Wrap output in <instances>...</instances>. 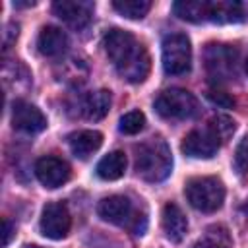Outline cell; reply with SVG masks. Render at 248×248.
<instances>
[{"label": "cell", "mask_w": 248, "mask_h": 248, "mask_svg": "<svg viewBox=\"0 0 248 248\" xmlns=\"http://www.w3.org/2000/svg\"><path fill=\"white\" fill-rule=\"evenodd\" d=\"M153 108L159 116L167 120H186V118H194L200 112L198 99L190 91L178 87L161 91L155 97Z\"/></svg>", "instance_id": "cell-5"}, {"label": "cell", "mask_w": 248, "mask_h": 248, "mask_svg": "<svg viewBox=\"0 0 248 248\" xmlns=\"http://www.w3.org/2000/svg\"><path fill=\"white\" fill-rule=\"evenodd\" d=\"M172 170V155L163 138H151L136 147V172L147 182H161Z\"/></svg>", "instance_id": "cell-2"}, {"label": "cell", "mask_w": 248, "mask_h": 248, "mask_svg": "<svg viewBox=\"0 0 248 248\" xmlns=\"http://www.w3.org/2000/svg\"><path fill=\"white\" fill-rule=\"evenodd\" d=\"M108 108H110V91H107V89L93 91L83 101V114L89 120H101V118H105L107 112H108Z\"/></svg>", "instance_id": "cell-17"}, {"label": "cell", "mask_w": 248, "mask_h": 248, "mask_svg": "<svg viewBox=\"0 0 248 248\" xmlns=\"http://www.w3.org/2000/svg\"><path fill=\"white\" fill-rule=\"evenodd\" d=\"M97 213L112 223V225H118V227H126L130 232L134 234H143L145 232V227H147V217L145 213H140L132 200L126 198V196H108V198H103L97 205Z\"/></svg>", "instance_id": "cell-3"}, {"label": "cell", "mask_w": 248, "mask_h": 248, "mask_svg": "<svg viewBox=\"0 0 248 248\" xmlns=\"http://www.w3.org/2000/svg\"><path fill=\"white\" fill-rule=\"evenodd\" d=\"M105 52L108 60L114 64L116 72L130 83H141L151 68L149 54L145 46L130 33L124 29H110L107 31L103 39Z\"/></svg>", "instance_id": "cell-1"}, {"label": "cell", "mask_w": 248, "mask_h": 248, "mask_svg": "<svg viewBox=\"0 0 248 248\" xmlns=\"http://www.w3.org/2000/svg\"><path fill=\"white\" fill-rule=\"evenodd\" d=\"M221 141L215 136V132L205 126V128H196L190 134H186V138L182 140V153L194 159H209L217 153Z\"/></svg>", "instance_id": "cell-9"}, {"label": "cell", "mask_w": 248, "mask_h": 248, "mask_svg": "<svg viewBox=\"0 0 248 248\" xmlns=\"http://www.w3.org/2000/svg\"><path fill=\"white\" fill-rule=\"evenodd\" d=\"M143 126H145V116H143L141 110H130V112H126L120 118V124H118L120 132L122 134H128V136H134V134L141 132Z\"/></svg>", "instance_id": "cell-23"}, {"label": "cell", "mask_w": 248, "mask_h": 248, "mask_svg": "<svg viewBox=\"0 0 248 248\" xmlns=\"http://www.w3.org/2000/svg\"><path fill=\"white\" fill-rule=\"evenodd\" d=\"M205 70L211 79L215 81H227L236 76V60L238 52L231 45H207L205 48Z\"/></svg>", "instance_id": "cell-7"}, {"label": "cell", "mask_w": 248, "mask_h": 248, "mask_svg": "<svg viewBox=\"0 0 248 248\" xmlns=\"http://www.w3.org/2000/svg\"><path fill=\"white\" fill-rule=\"evenodd\" d=\"M234 170L240 176L248 174V136H244L234 151Z\"/></svg>", "instance_id": "cell-24"}, {"label": "cell", "mask_w": 248, "mask_h": 248, "mask_svg": "<svg viewBox=\"0 0 248 248\" xmlns=\"http://www.w3.org/2000/svg\"><path fill=\"white\" fill-rule=\"evenodd\" d=\"M103 143V134L97 130H79L68 136V145L72 153L79 159L91 157Z\"/></svg>", "instance_id": "cell-15"}, {"label": "cell", "mask_w": 248, "mask_h": 248, "mask_svg": "<svg viewBox=\"0 0 248 248\" xmlns=\"http://www.w3.org/2000/svg\"><path fill=\"white\" fill-rule=\"evenodd\" d=\"M17 25L16 23H8L6 25V31H4V48H8L10 45H12V39H16L17 37Z\"/></svg>", "instance_id": "cell-27"}, {"label": "cell", "mask_w": 248, "mask_h": 248, "mask_svg": "<svg viewBox=\"0 0 248 248\" xmlns=\"http://www.w3.org/2000/svg\"><path fill=\"white\" fill-rule=\"evenodd\" d=\"M54 14L72 29L81 31L93 19V4L85 0H58L52 4Z\"/></svg>", "instance_id": "cell-10"}, {"label": "cell", "mask_w": 248, "mask_h": 248, "mask_svg": "<svg viewBox=\"0 0 248 248\" xmlns=\"http://www.w3.org/2000/svg\"><path fill=\"white\" fill-rule=\"evenodd\" d=\"M161 223H163V231H165V234L170 242H182V238L188 232V221H186V215L182 213V209L176 203L170 202L163 207Z\"/></svg>", "instance_id": "cell-13"}, {"label": "cell", "mask_w": 248, "mask_h": 248, "mask_svg": "<svg viewBox=\"0 0 248 248\" xmlns=\"http://www.w3.org/2000/svg\"><path fill=\"white\" fill-rule=\"evenodd\" d=\"M112 8L128 19H141L151 10V2L149 0H114Z\"/></svg>", "instance_id": "cell-21"}, {"label": "cell", "mask_w": 248, "mask_h": 248, "mask_svg": "<svg viewBox=\"0 0 248 248\" xmlns=\"http://www.w3.org/2000/svg\"><path fill=\"white\" fill-rule=\"evenodd\" d=\"M70 225H72L70 211L62 202H50L43 207L39 229L46 238H52V240L66 238L70 232Z\"/></svg>", "instance_id": "cell-8"}, {"label": "cell", "mask_w": 248, "mask_h": 248, "mask_svg": "<svg viewBox=\"0 0 248 248\" xmlns=\"http://www.w3.org/2000/svg\"><path fill=\"white\" fill-rule=\"evenodd\" d=\"M14 231H16V227L12 225V221H10V219H2V236H4V238H2V246H4V248L10 244Z\"/></svg>", "instance_id": "cell-26"}, {"label": "cell", "mask_w": 248, "mask_h": 248, "mask_svg": "<svg viewBox=\"0 0 248 248\" xmlns=\"http://www.w3.org/2000/svg\"><path fill=\"white\" fill-rule=\"evenodd\" d=\"M37 46L39 52L45 56H60L68 48V35L56 25H46L39 33Z\"/></svg>", "instance_id": "cell-14"}, {"label": "cell", "mask_w": 248, "mask_h": 248, "mask_svg": "<svg viewBox=\"0 0 248 248\" xmlns=\"http://www.w3.org/2000/svg\"><path fill=\"white\" fill-rule=\"evenodd\" d=\"M240 19H242V6L238 2H227V0L211 2L209 21H215V23H232V21H240Z\"/></svg>", "instance_id": "cell-20"}, {"label": "cell", "mask_w": 248, "mask_h": 248, "mask_svg": "<svg viewBox=\"0 0 248 248\" xmlns=\"http://www.w3.org/2000/svg\"><path fill=\"white\" fill-rule=\"evenodd\" d=\"M192 248H232V240L223 225H211L205 229L202 238L192 244Z\"/></svg>", "instance_id": "cell-19"}, {"label": "cell", "mask_w": 248, "mask_h": 248, "mask_svg": "<svg viewBox=\"0 0 248 248\" xmlns=\"http://www.w3.org/2000/svg\"><path fill=\"white\" fill-rule=\"evenodd\" d=\"M12 124L23 134H39L46 128V116L27 101H14L12 105Z\"/></svg>", "instance_id": "cell-11"}, {"label": "cell", "mask_w": 248, "mask_h": 248, "mask_svg": "<svg viewBox=\"0 0 248 248\" xmlns=\"http://www.w3.org/2000/svg\"><path fill=\"white\" fill-rule=\"evenodd\" d=\"M190 205L203 213L217 211L225 202V186L217 176H194L184 186Z\"/></svg>", "instance_id": "cell-4"}, {"label": "cell", "mask_w": 248, "mask_h": 248, "mask_svg": "<svg viewBox=\"0 0 248 248\" xmlns=\"http://www.w3.org/2000/svg\"><path fill=\"white\" fill-rule=\"evenodd\" d=\"M172 10L180 19L200 23V21H209L211 2L209 0H180V2H174Z\"/></svg>", "instance_id": "cell-16"}, {"label": "cell", "mask_w": 248, "mask_h": 248, "mask_svg": "<svg viewBox=\"0 0 248 248\" xmlns=\"http://www.w3.org/2000/svg\"><path fill=\"white\" fill-rule=\"evenodd\" d=\"M207 126L215 132V136L219 138L221 143L227 141V140L234 134V130H236V122H234L231 116H225V114H217V116H213V118L209 120Z\"/></svg>", "instance_id": "cell-22"}, {"label": "cell", "mask_w": 248, "mask_h": 248, "mask_svg": "<svg viewBox=\"0 0 248 248\" xmlns=\"http://www.w3.org/2000/svg\"><path fill=\"white\" fill-rule=\"evenodd\" d=\"M35 174H37L39 182L45 188H50L52 190V188L62 186L70 178V167L60 157L46 155V157H41L35 163Z\"/></svg>", "instance_id": "cell-12"}, {"label": "cell", "mask_w": 248, "mask_h": 248, "mask_svg": "<svg viewBox=\"0 0 248 248\" xmlns=\"http://www.w3.org/2000/svg\"><path fill=\"white\" fill-rule=\"evenodd\" d=\"M246 74H248V58H246Z\"/></svg>", "instance_id": "cell-29"}, {"label": "cell", "mask_w": 248, "mask_h": 248, "mask_svg": "<svg viewBox=\"0 0 248 248\" xmlns=\"http://www.w3.org/2000/svg\"><path fill=\"white\" fill-rule=\"evenodd\" d=\"M192 46L186 35L172 33L163 39V70L169 76H182L190 72Z\"/></svg>", "instance_id": "cell-6"}, {"label": "cell", "mask_w": 248, "mask_h": 248, "mask_svg": "<svg viewBox=\"0 0 248 248\" xmlns=\"http://www.w3.org/2000/svg\"><path fill=\"white\" fill-rule=\"evenodd\" d=\"M35 2H14L16 8H27V6H33Z\"/></svg>", "instance_id": "cell-28"}, {"label": "cell", "mask_w": 248, "mask_h": 248, "mask_svg": "<svg viewBox=\"0 0 248 248\" xmlns=\"http://www.w3.org/2000/svg\"><path fill=\"white\" fill-rule=\"evenodd\" d=\"M23 248H37V246H23Z\"/></svg>", "instance_id": "cell-30"}, {"label": "cell", "mask_w": 248, "mask_h": 248, "mask_svg": "<svg viewBox=\"0 0 248 248\" xmlns=\"http://www.w3.org/2000/svg\"><path fill=\"white\" fill-rule=\"evenodd\" d=\"M126 170V155L122 151H112L97 163V176L103 180H116Z\"/></svg>", "instance_id": "cell-18"}, {"label": "cell", "mask_w": 248, "mask_h": 248, "mask_svg": "<svg viewBox=\"0 0 248 248\" xmlns=\"http://www.w3.org/2000/svg\"><path fill=\"white\" fill-rule=\"evenodd\" d=\"M244 211H246V213H248V203H246V207H244Z\"/></svg>", "instance_id": "cell-31"}, {"label": "cell", "mask_w": 248, "mask_h": 248, "mask_svg": "<svg viewBox=\"0 0 248 248\" xmlns=\"http://www.w3.org/2000/svg\"><path fill=\"white\" fill-rule=\"evenodd\" d=\"M207 97H209L211 103H215V105H219V107H225V108H229V107L234 105V99H231L227 93L217 91V89H211V91L207 93Z\"/></svg>", "instance_id": "cell-25"}]
</instances>
